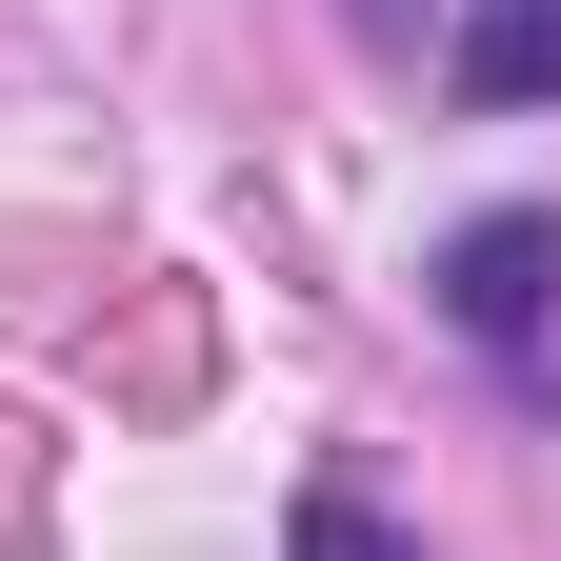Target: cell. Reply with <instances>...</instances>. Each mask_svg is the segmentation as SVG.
Masks as SVG:
<instances>
[{
  "label": "cell",
  "instance_id": "6da1fadb",
  "mask_svg": "<svg viewBox=\"0 0 561 561\" xmlns=\"http://www.w3.org/2000/svg\"><path fill=\"white\" fill-rule=\"evenodd\" d=\"M442 301H461L481 341H541V301H561V221H461V241H442Z\"/></svg>",
  "mask_w": 561,
  "mask_h": 561
},
{
  "label": "cell",
  "instance_id": "7a4b0ae2",
  "mask_svg": "<svg viewBox=\"0 0 561 561\" xmlns=\"http://www.w3.org/2000/svg\"><path fill=\"white\" fill-rule=\"evenodd\" d=\"M461 101H561V0H461Z\"/></svg>",
  "mask_w": 561,
  "mask_h": 561
},
{
  "label": "cell",
  "instance_id": "3957f363",
  "mask_svg": "<svg viewBox=\"0 0 561 561\" xmlns=\"http://www.w3.org/2000/svg\"><path fill=\"white\" fill-rule=\"evenodd\" d=\"M301 561H421V541L362 502V481H301Z\"/></svg>",
  "mask_w": 561,
  "mask_h": 561
},
{
  "label": "cell",
  "instance_id": "277c9868",
  "mask_svg": "<svg viewBox=\"0 0 561 561\" xmlns=\"http://www.w3.org/2000/svg\"><path fill=\"white\" fill-rule=\"evenodd\" d=\"M341 21H362V41H421V0H341Z\"/></svg>",
  "mask_w": 561,
  "mask_h": 561
}]
</instances>
